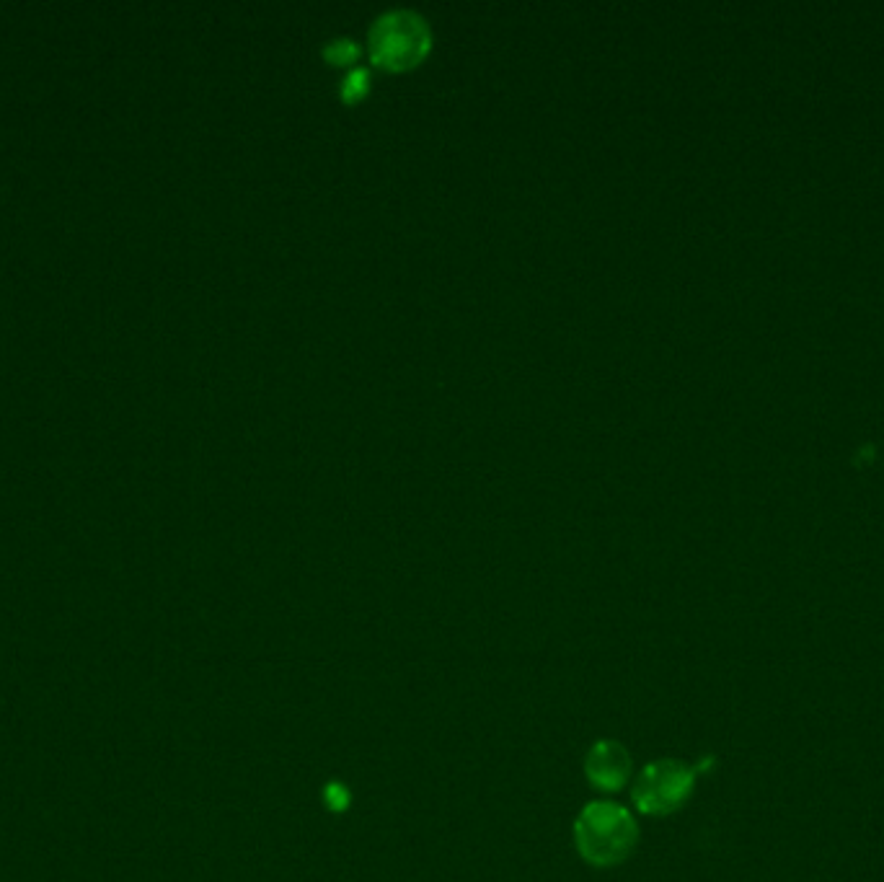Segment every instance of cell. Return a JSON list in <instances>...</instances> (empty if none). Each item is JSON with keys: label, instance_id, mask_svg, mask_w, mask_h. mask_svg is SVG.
I'll return each instance as SVG.
<instances>
[{"label": "cell", "instance_id": "obj_1", "mask_svg": "<svg viewBox=\"0 0 884 882\" xmlns=\"http://www.w3.org/2000/svg\"><path fill=\"white\" fill-rule=\"evenodd\" d=\"M639 823L621 802H587L574 820V846L592 867H616L634 854Z\"/></svg>", "mask_w": 884, "mask_h": 882}, {"label": "cell", "instance_id": "obj_3", "mask_svg": "<svg viewBox=\"0 0 884 882\" xmlns=\"http://www.w3.org/2000/svg\"><path fill=\"white\" fill-rule=\"evenodd\" d=\"M698 771L701 766L691 769L675 758H662V761L644 766V771L636 776L634 787H631L634 805L639 807V813L652 815V818L678 813L680 807L691 800Z\"/></svg>", "mask_w": 884, "mask_h": 882}, {"label": "cell", "instance_id": "obj_5", "mask_svg": "<svg viewBox=\"0 0 884 882\" xmlns=\"http://www.w3.org/2000/svg\"><path fill=\"white\" fill-rule=\"evenodd\" d=\"M370 86V73L365 68H352L347 73V78L342 81V96L344 99H357L368 91Z\"/></svg>", "mask_w": 884, "mask_h": 882}, {"label": "cell", "instance_id": "obj_6", "mask_svg": "<svg viewBox=\"0 0 884 882\" xmlns=\"http://www.w3.org/2000/svg\"><path fill=\"white\" fill-rule=\"evenodd\" d=\"M357 52H360V50H357V44L352 42V39L342 37V39H331V42L326 44L324 55L329 57V60H339V63H349V60H355Z\"/></svg>", "mask_w": 884, "mask_h": 882}, {"label": "cell", "instance_id": "obj_2", "mask_svg": "<svg viewBox=\"0 0 884 882\" xmlns=\"http://www.w3.org/2000/svg\"><path fill=\"white\" fill-rule=\"evenodd\" d=\"M430 26L409 8H391L380 13L370 26V55L386 68L414 65L430 50Z\"/></svg>", "mask_w": 884, "mask_h": 882}, {"label": "cell", "instance_id": "obj_4", "mask_svg": "<svg viewBox=\"0 0 884 882\" xmlns=\"http://www.w3.org/2000/svg\"><path fill=\"white\" fill-rule=\"evenodd\" d=\"M587 782L598 792H621L631 776V756L616 740H598L585 758Z\"/></svg>", "mask_w": 884, "mask_h": 882}]
</instances>
